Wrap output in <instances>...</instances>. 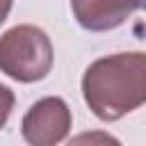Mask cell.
I'll use <instances>...</instances> for the list:
<instances>
[{
  "instance_id": "6da1fadb",
  "label": "cell",
  "mask_w": 146,
  "mask_h": 146,
  "mask_svg": "<svg viewBox=\"0 0 146 146\" xmlns=\"http://www.w3.org/2000/svg\"><path fill=\"white\" fill-rule=\"evenodd\" d=\"M82 96L100 121H116L146 100V55L119 52L96 59L82 75Z\"/></svg>"
},
{
  "instance_id": "7a4b0ae2",
  "label": "cell",
  "mask_w": 146,
  "mask_h": 146,
  "mask_svg": "<svg viewBox=\"0 0 146 146\" xmlns=\"http://www.w3.org/2000/svg\"><path fill=\"white\" fill-rule=\"evenodd\" d=\"M52 68V43L36 25H16L0 36V71L18 82L43 80Z\"/></svg>"
},
{
  "instance_id": "3957f363",
  "label": "cell",
  "mask_w": 146,
  "mask_h": 146,
  "mask_svg": "<svg viewBox=\"0 0 146 146\" xmlns=\"http://www.w3.org/2000/svg\"><path fill=\"white\" fill-rule=\"evenodd\" d=\"M21 130L23 139L32 146H55L64 141L71 130V110L57 96L41 98L23 116Z\"/></svg>"
},
{
  "instance_id": "277c9868",
  "label": "cell",
  "mask_w": 146,
  "mask_h": 146,
  "mask_svg": "<svg viewBox=\"0 0 146 146\" xmlns=\"http://www.w3.org/2000/svg\"><path fill=\"white\" fill-rule=\"evenodd\" d=\"M144 0H71L75 21L89 32H107L125 23Z\"/></svg>"
},
{
  "instance_id": "5b68a950",
  "label": "cell",
  "mask_w": 146,
  "mask_h": 146,
  "mask_svg": "<svg viewBox=\"0 0 146 146\" xmlns=\"http://www.w3.org/2000/svg\"><path fill=\"white\" fill-rule=\"evenodd\" d=\"M11 110H14V91L9 87L0 84V128L7 123Z\"/></svg>"
},
{
  "instance_id": "8992f818",
  "label": "cell",
  "mask_w": 146,
  "mask_h": 146,
  "mask_svg": "<svg viewBox=\"0 0 146 146\" xmlns=\"http://www.w3.org/2000/svg\"><path fill=\"white\" fill-rule=\"evenodd\" d=\"M11 5H14V0H0V25L7 21V16L11 11Z\"/></svg>"
}]
</instances>
